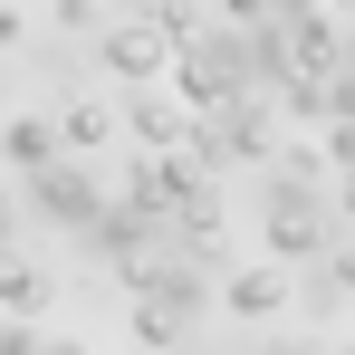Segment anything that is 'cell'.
<instances>
[{"label": "cell", "mask_w": 355, "mask_h": 355, "mask_svg": "<svg viewBox=\"0 0 355 355\" xmlns=\"http://www.w3.org/2000/svg\"><path fill=\"white\" fill-rule=\"evenodd\" d=\"M49 297H58V279H49V259H29V250L10 240V250H0V307H10V317H39Z\"/></svg>", "instance_id": "30bf717a"}, {"label": "cell", "mask_w": 355, "mask_h": 355, "mask_svg": "<svg viewBox=\"0 0 355 355\" xmlns=\"http://www.w3.org/2000/svg\"><path fill=\"white\" fill-rule=\"evenodd\" d=\"M269 29H279V58H288V67H336V58H346V19L317 10V0L288 10V19H269Z\"/></svg>", "instance_id": "ba28073f"}, {"label": "cell", "mask_w": 355, "mask_h": 355, "mask_svg": "<svg viewBox=\"0 0 355 355\" xmlns=\"http://www.w3.org/2000/svg\"><path fill=\"white\" fill-rule=\"evenodd\" d=\"M125 135H135V144H144V154H164V144H182V135H192V106H182L173 87H144V77H135V87H125Z\"/></svg>", "instance_id": "52a82bcc"}, {"label": "cell", "mask_w": 355, "mask_h": 355, "mask_svg": "<svg viewBox=\"0 0 355 355\" xmlns=\"http://www.w3.org/2000/svg\"><path fill=\"white\" fill-rule=\"evenodd\" d=\"M288 10H307V0H221V19H288Z\"/></svg>", "instance_id": "2e32d148"}, {"label": "cell", "mask_w": 355, "mask_h": 355, "mask_svg": "<svg viewBox=\"0 0 355 355\" xmlns=\"http://www.w3.org/2000/svg\"><path fill=\"white\" fill-rule=\"evenodd\" d=\"M0 355H39V317H10L0 307Z\"/></svg>", "instance_id": "9a60e30c"}, {"label": "cell", "mask_w": 355, "mask_h": 355, "mask_svg": "<svg viewBox=\"0 0 355 355\" xmlns=\"http://www.w3.org/2000/svg\"><path fill=\"white\" fill-rule=\"evenodd\" d=\"M269 355H327V346H269Z\"/></svg>", "instance_id": "44dd1931"}, {"label": "cell", "mask_w": 355, "mask_h": 355, "mask_svg": "<svg viewBox=\"0 0 355 355\" xmlns=\"http://www.w3.org/2000/svg\"><path fill=\"white\" fill-rule=\"evenodd\" d=\"M49 19H58V29H77V39H96V29H106V0H58Z\"/></svg>", "instance_id": "5bb4252c"}, {"label": "cell", "mask_w": 355, "mask_h": 355, "mask_svg": "<svg viewBox=\"0 0 355 355\" xmlns=\"http://www.w3.org/2000/svg\"><path fill=\"white\" fill-rule=\"evenodd\" d=\"M211 307H231L240 327H269V317L288 307V259H250V269H221Z\"/></svg>", "instance_id": "8992f818"}, {"label": "cell", "mask_w": 355, "mask_h": 355, "mask_svg": "<svg viewBox=\"0 0 355 355\" xmlns=\"http://www.w3.org/2000/svg\"><path fill=\"white\" fill-rule=\"evenodd\" d=\"M49 154H67L49 106H10V116H0V164H10V173H39Z\"/></svg>", "instance_id": "9c48e42d"}, {"label": "cell", "mask_w": 355, "mask_h": 355, "mask_svg": "<svg viewBox=\"0 0 355 355\" xmlns=\"http://www.w3.org/2000/svg\"><path fill=\"white\" fill-rule=\"evenodd\" d=\"M10 49H29V10H19V0H0V58H10Z\"/></svg>", "instance_id": "e0dca14e"}, {"label": "cell", "mask_w": 355, "mask_h": 355, "mask_svg": "<svg viewBox=\"0 0 355 355\" xmlns=\"http://www.w3.org/2000/svg\"><path fill=\"white\" fill-rule=\"evenodd\" d=\"M96 58H106L125 87H135V77H164V67H173V39H164V19H154V10H106Z\"/></svg>", "instance_id": "277c9868"}, {"label": "cell", "mask_w": 355, "mask_h": 355, "mask_svg": "<svg viewBox=\"0 0 355 355\" xmlns=\"http://www.w3.org/2000/svg\"><path fill=\"white\" fill-rule=\"evenodd\" d=\"M346 29H355V0H346Z\"/></svg>", "instance_id": "cb8c5ba5"}, {"label": "cell", "mask_w": 355, "mask_h": 355, "mask_svg": "<svg viewBox=\"0 0 355 355\" xmlns=\"http://www.w3.org/2000/svg\"><path fill=\"white\" fill-rule=\"evenodd\" d=\"M19 182H29V211H39V221H58V231H77V240H87V221L106 211V182L87 173L77 154H49L39 173H19Z\"/></svg>", "instance_id": "3957f363"}, {"label": "cell", "mask_w": 355, "mask_h": 355, "mask_svg": "<svg viewBox=\"0 0 355 355\" xmlns=\"http://www.w3.org/2000/svg\"><path fill=\"white\" fill-rule=\"evenodd\" d=\"M116 135H125V116L106 106V96H67V106H58V144H67V154H106Z\"/></svg>", "instance_id": "8fae6325"}, {"label": "cell", "mask_w": 355, "mask_h": 355, "mask_svg": "<svg viewBox=\"0 0 355 355\" xmlns=\"http://www.w3.org/2000/svg\"><path fill=\"white\" fill-rule=\"evenodd\" d=\"M259 231H269V259H327L336 250V202L327 192H297V182H269Z\"/></svg>", "instance_id": "7a4b0ae2"}, {"label": "cell", "mask_w": 355, "mask_h": 355, "mask_svg": "<svg viewBox=\"0 0 355 355\" xmlns=\"http://www.w3.org/2000/svg\"><path fill=\"white\" fill-rule=\"evenodd\" d=\"M346 77H355V29H346Z\"/></svg>", "instance_id": "7402d4cb"}, {"label": "cell", "mask_w": 355, "mask_h": 355, "mask_svg": "<svg viewBox=\"0 0 355 355\" xmlns=\"http://www.w3.org/2000/svg\"><path fill=\"white\" fill-rule=\"evenodd\" d=\"M0 116H10V77H0Z\"/></svg>", "instance_id": "603a6c76"}, {"label": "cell", "mask_w": 355, "mask_h": 355, "mask_svg": "<svg viewBox=\"0 0 355 355\" xmlns=\"http://www.w3.org/2000/svg\"><path fill=\"white\" fill-rule=\"evenodd\" d=\"M269 144H279V106H269V96H221V106H202L192 135H182V154H192L202 173H259Z\"/></svg>", "instance_id": "6da1fadb"}, {"label": "cell", "mask_w": 355, "mask_h": 355, "mask_svg": "<svg viewBox=\"0 0 355 355\" xmlns=\"http://www.w3.org/2000/svg\"><path fill=\"white\" fill-rule=\"evenodd\" d=\"M182 336H192V317H182V307H164V297H135V346H154V355H173Z\"/></svg>", "instance_id": "4fadbf2b"}, {"label": "cell", "mask_w": 355, "mask_h": 355, "mask_svg": "<svg viewBox=\"0 0 355 355\" xmlns=\"http://www.w3.org/2000/svg\"><path fill=\"white\" fill-rule=\"evenodd\" d=\"M125 192H135V202H154V211H182V202L221 192V173H202L182 144H164V154H144V144H135V164H125Z\"/></svg>", "instance_id": "5b68a950"}, {"label": "cell", "mask_w": 355, "mask_h": 355, "mask_svg": "<svg viewBox=\"0 0 355 355\" xmlns=\"http://www.w3.org/2000/svg\"><path fill=\"white\" fill-rule=\"evenodd\" d=\"M106 10H164V0H106Z\"/></svg>", "instance_id": "ffe728a7"}, {"label": "cell", "mask_w": 355, "mask_h": 355, "mask_svg": "<svg viewBox=\"0 0 355 355\" xmlns=\"http://www.w3.org/2000/svg\"><path fill=\"white\" fill-rule=\"evenodd\" d=\"M259 173H269V182H297V192H327V182H336L317 144H269V164H259Z\"/></svg>", "instance_id": "7c38bea8"}, {"label": "cell", "mask_w": 355, "mask_h": 355, "mask_svg": "<svg viewBox=\"0 0 355 355\" xmlns=\"http://www.w3.org/2000/svg\"><path fill=\"white\" fill-rule=\"evenodd\" d=\"M39 355H87V346H77V336H39Z\"/></svg>", "instance_id": "d6986e66"}, {"label": "cell", "mask_w": 355, "mask_h": 355, "mask_svg": "<svg viewBox=\"0 0 355 355\" xmlns=\"http://www.w3.org/2000/svg\"><path fill=\"white\" fill-rule=\"evenodd\" d=\"M336 355H355V336H346V346H336Z\"/></svg>", "instance_id": "d4e9b609"}, {"label": "cell", "mask_w": 355, "mask_h": 355, "mask_svg": "<svg viewBox=\"0 0 355 355\" xmlns=\"http://www.w3.org/2000/svg\"><path fill=\"white\" fill-rule=\"evenodd\" d=\"M19 240V192H0V250Z\"/></svg>", "instance_id": "ac0fdd59"}]
</instances>
